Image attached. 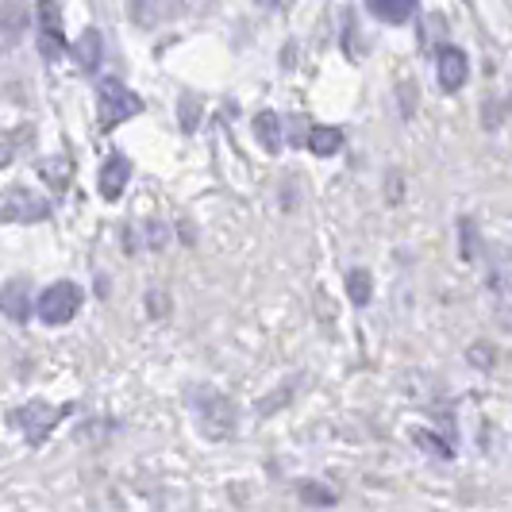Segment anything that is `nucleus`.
Returning <instances> with one entry per match:
<instances>
[{"label": "nucleus", "mask_w": 512, "mask_h": 512, "mask_svg": "<svg viewBox=\"0 0 512 512\" xmlns=\"http://www.w3.org/2000/svg\"><path fill=\"white\" fill-rule=\"evenodd\" d=\"M193 405H197V420H201L205 436L224 439V436L235 432V409H231L228 397H220L216 389L201 385V389H197V397H193Z\"/></svg>", "instance_id": "obj_1"}, {"label": "nucleus", "mask_w": 512, "mask_h": 512, "mask_svg": "<svg viewBox=\"0 0 512 512\" xmlns=\"http://www.w3.org/2000/svg\"><path fill=\"white\" fill-rule=\"evenodd\" d=\"M27 31V8L24 0H4L0 4V54H8Z\"/></svg>", "instance_id": "obj_6"}, {"label": "nucleus", "mask_w": 512, "mask_h": 512, "mask_svg": "<svg viewBox=\"0 0 512 512\" xmlns=\"http://www.w3.org/2000/svg\"><path fill=\"white\" fill-rule=\"evenodd\" d=\"M255 4H258V8H282L285 0H255Z\"/></svg>", "instance_id": "obj_20"}, {"label": "nucleus", "mask_w": 512, "mask_h": 512, "mask_svg": "<svg viewBox=\"0 0 512 512\" xmlns=\"http://www.w3.org/2000/svg\"><path fill=\"white\" fill-rule=\"evenodd\" d=\"M347 289H351V301L355 305H366L370 301V274L366 270H351L347 274Z\"/></svg>", "instance_id": "obj_16"}, {"label": "nucleus", "mask_w": 512, "mask_h": 512, "mask_svg": "<svg viewBox=\"0 0 512 512\" xmlns=\"http://www.w3.org/2000/svg\"><path fill=\"white\" fill-rule=\"evenodd\" d=\"M143 112V101L131 93L124 81H116V77H104L101 81V128H116V124H124L131 116H139Z\"/></svg>", "instance_id": "obj_2"}, {"label": "nucleus", "mask_w": 512, "mask_h": 512, "mask_svg": "<svg viewBox=\"0 0 512 512\" xmlns=\"http://www.w3.org/2000/svg\"><path fill=\"white\" fill-rule=\"evenodd\" d=\"M70 158H43V166H39V174L51 181V189L54 193H62L66 189V181H70Z\"/></svg>", "instance_id": "obj_15"}, {"label": "nucleus", "mask_w": 512, "mask_h": 512, "mask_svg": "<svg viewBox=\"0 0 512 512\" xmlns=\"http://www.w3.org/2000/svg\"><path fill=\"white\" fill-rule=\"evenodd\" d=\"M170 12V0H131V16L143 27H154Z\"/></svg>", "instance_id": "obj_14"}, {"label": "nucleus", "mask_w": 512, "mask_h": 512, "mask_svg": "<svg viewBox=\"0 0 512 512\" xmlns=\"http://www.w3.org/2000/svg\"><path fill=\"white\" fill-rule=\"evenodd\" d=\"M339 147H343V131L339 128H312V135H308V151L320 154V158L335 154Z\"/></svg>", "instance_id": "obj_13"}, {"label": "nucleus", "mask_w": 512, "mask_h": 512, "mask_svg": "<svg viewBox=\"0 0 512 512\" xmlns=\"http://www.w3.org/2000/svg\"><path fill=\"white\" fill-rule=\"evenodd\" d=\"M47 201L35 193V189H24V185H16V189H8L4 193V208H0V220H12V224H39V220H47Z\"/></svg>", "instance_id": "obj_4"}, {"label": "nucleus", "mask_w": 512, "mask_h": 512, "mask_svg": "<svg viewBox=\"0 0 512 512\" xmlns=\"http://www.w3.org/2000/svg\"><path fill=\"white\" fill-rule=\"evenodd\" d=\"M366 8L385 24H409L420 8V0H366Z\"/></svg>", "instance_id": "obj_10"}, {"label": "nucleus", "mask_w": 512, "mask_h": 512, "mask_svg": "<svg viewBox=\"0 0 512 512\" xmlns=\"http://www.w3.org/2000/svg\"><path fill=\"white\" fill-rule=\"evenodd\" d=\"M77 312H81V289L74 282H54L51 289H43L39 297V320L43 324H70Z\"/></svg>", "instance_id": "obj_3"}, {"label": "nucleus", "mask_w": 512, "mask_h": 512, "mask_svg": "<svg viewBox=\"0 0 512 512\" xmlns=\"http://www.w3.org/2000/svg\"><path fill=\"white\" fill-rule=\"evenodd\" d=\"M301 501H308V505H335V493L332 489L301 486Z\"/></svg>", "instance_id": "obj_17"}, {"label": "nucleus", "mask_w": 512, "mask_h": 512, "mask_svg": "<svg viewBox=\"0 0 512 512\" xmlns=\"http://www.w3.org/2000/svg\"><path fill=\"white\" fill-rule=\"evenodd\" d=\"M466 77H470V62H466V54L459 47H443L439 51V85L447 89V93H455L466 85Z\"/></svg>", "instance_id": "obj_7"}, {"label": "nucleus", "mask_w": 512, "mask_h": 512, "mask_svg": "<svg viewBox=\"0 0 512 512\" xmlns=\"http://www.w3.org/2000/svg\"><path fill=\"white\" fill-rule=\"evenodd\" d=\"M181 108H185V116H181V124H185V131H193V124H197V120H201V112H197V116H193V101H189V97H185V101H181Z\"/></svg>", "instance_id": "obj_18"}, {"label": "nucleus", "mask_w": 512, "mask_h": 512, "mask_svg": "<svg viewBox=\"0 0 512 512\" xmlns=\"http://www.w3.org/2000/svg\"><path fill=\"white\" fill-rule=\"evenodd\" d=\"M39 54L47 62H58L66 54V35H62V12L54 0H39Z\"/></svg>", "instance_id": "obj_5"}, {"label": "nucleus", "mask_w": 512, "mask_h": 512, "mask_svg": "<svg viewBox=\"0 0 512 512\" xmlns=\"http://www.w3.org/2000/svg\"><path fill=\"white\" fill-rule=\"evenodd\" d=\"M101 31H97V27H89V31H81V39H77V62H81V70H89V74H93V70H97V66H101Z\"/></svg>", "instance_id": "obj_11"}, {"label": "nucleus", "mask_w": 512, "mask_h": 512, "mask_svg": "<svg viewBox=\"0 0 512 512\" xmlns=\"http://www.w3.org/2000/svg\"><path fill=\"white\" fill-rule=\"evenodd\" d=\"M27 278H16V282H8L0 289V312L8 316V320H16V324H24L31 305H27Z\"/></svg>", "instance_id": "obj_9"}, {"label": "nucleus", "mask_w": 512, "mask_h": 512, "mask_svg": "<svg viewBox=\"0 0 512 512\" xmlns=\"http://www.w3.org/2000/svg\"><path fill=\"white\" fill-rule=\"evenodd\" d=\"M131 178V162L124 154H112L108 162L101 166V193L104 201H120V193H124V185Z\"/></svg>", "instance_id": "obj_8"}, {"label": "nucleus", "mask_w": 512, "mask_h": 512, "mask_svg": "<svg viewBox=\"0 0 512 512\" xmlns=\"http://www.w3.org/2000/svg\"><path fill=\"white\" fill-rule=\"evenodd\" d=\"M8 162H12V143H4V139H0V170H4Z\"/></svg>", "instance_id": "obj_19"}, {"label": "nucleus", "mask_w": 512, "mask_h": 512, "mask_svg": "<svg viewBox=\"0 0 512 512\" xmlns=\"http://www.w3.org/2000/svg\"><path fill=\"white\" fill-rule=\"evenodd\" d=\"M255 135L270 154L278 151V147H282V120H278V112H258Z\"/></svg>", "instance_id": "obj_12"}]
</instances>
